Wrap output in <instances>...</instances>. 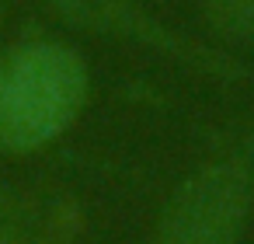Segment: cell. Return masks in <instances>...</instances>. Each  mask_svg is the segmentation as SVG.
I'll return each instance as SVG.
<instances>
[{
  "mask_svg": "<svg viewBox=\"0 0 254 244\" xmlns=\"http://www.w3.org/2000/svg\"><path fill=\"white\" fill-rule=\"evenodd\" d=\"M84 56L53 35H21L0 49V154L25 157L56 143L84 112Z\"/></svg>",
  "mask_w": 254,
  "mask_h": 244,
  "instance_id": "1",
  "label": "cell"
},
{
  "mask_svg": "<svg viewBox=\"0 0 254 244\" xmlns=\"http://www.w3.org/2000/svg\"><path fill=\"white\" fill-rule=\"evenodd\" d=\"M254 199V167L240 157L191 171L167 199L150 244H237Z\"/></svg>",
  "mask_w": 254,
  "mask_h": 244,
  "instance_id": "2",
  "label": "cell"
},
{
  "mask_svg": "<svg viewBox=\"0 0 254 244\" xmlns=\"http://www.w3.org/2000/svg\"><path fill=\"white\" fill-rule=\"evenodd\" d=\"M11 4H32V7L53 14L56 21L70 25L77 32H94V35H108V39H129V42L160 49V53H167V56H174L181 63H191L198 70H209V74H223V77H240L244 74L226 56H219L212 49H202V46L181 39L178 32L164 28L150 14L146 18H126V14L108 11L101 0H11Z\"/></svg>",
  "mask_w": 254,
  "mask_h": 244,
  "instance_id": "3",
  "label": "cell"
},
{
  "mask_svg": "<svg viewBox=\"0 0 254 244\" xmlns=\"http://www.w3.org/2000/svg\"><path fill=\"white\" fill-rule=\"evenodd\" d=\"M202 18L212 32L226 39H254V0H202Z\"/></svg>",
  "mask_w": 254,
  "mask_h": 244,
  "instance_id": "4",
  "label": "cell"
},
{
  "mask_svg": "<svg viewBox=\"0 0 254 244\" xmlns=\"http://www.w3.org/2000/svg\"><path fill=\"white\" fill-rule=\"evenodd\" d=\"M21 220H25V199L11 188V181H7L4 174H0V227L25 230Z\"/></svg>",
  "mask_w": 254,
  "mask_h": 244,
  "instance_id": "5",
  "label": "cell"
},
{
  "mask_svg": "<svg viewBox=\"0 0 254 244\" xmlns=\"http://www.w3.org/2000/svg\"><path fill=\"white\" fill-rule=\"evenodd\" d=\"M0 244H60V241H46V237H35L28 230H14V227H0Z\"/></svg>",
  "mask_w": 254,
  "mask_h": 244,
  "instance_id": "6",
  "label": "cell"
},
{
  "mask_svg": "<svg viewBox=\"0 0 254 244\" xmlns=\"http://www.w3.org/2000/svg\"><path fill=\"white\" fill-rule=\"evenodd\" d=\"M101 4L115 14H126V18H146V11L139 7V0H101Z\"/></svg>",
  "mask_w": 254,
  "mask_h": 244,
  "instance_id": "7",
  "label": "cell"
}]
</instances>
